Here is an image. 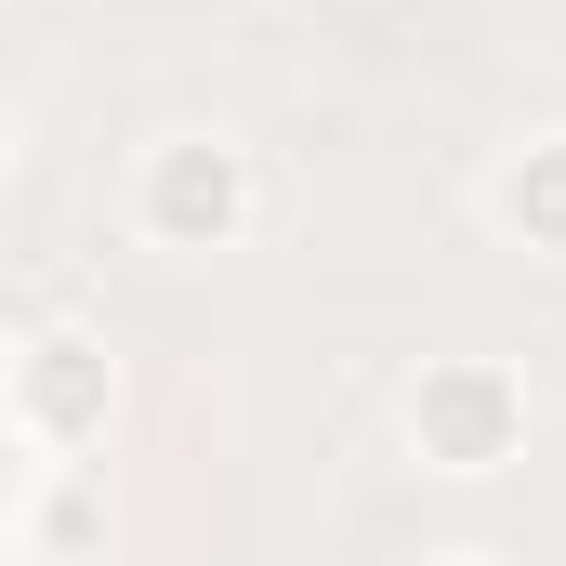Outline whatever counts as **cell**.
I'll return each instance as SVG.
<instances>
[{
	"instance_id": "1",
	"label": "cell",
	"mask_w": 566,
	"mask_h": 566,
	"mask_svg": "<svg viewBox=\"0 0 566 566\" xmlns=\"http://www.w3.org/2000/svg\"><path fill=\"white\" fill-rule=\"evenodd\" d=\"M119 211H133L145 251L211 264V251H238V238L264 224V158H251L238 133H211V119H171V133H145V145H133Z\"/></svg>"
},
{
	"instance_id": "2",
	"label": "cell",
	"mask_w": 566,
	"mask_h": 566,
	"mask_svg": "<svg viewBox=\"0 0 566 566\" xmlns=\"http://www.w3.org/2000/svg\"><path fill=\"white\" fill-rule=\"evenodd\" d=\"M396 434H409V461H422V474L488 488V474H514V461H527L541 396H527V369H514V356H422V369H409V396H396Z\"/></svg>"
},
{
	"instance_id": "3",
	"label": "cell",
	"mask_w": 566,
	"mask_h": 566,
	"mask_svg": "<svg viewBox=\"0 0 566 566\" xmlns=\"http://www.w3.org/2000/svg\"><path fill=\"white\" fill-rule=\"evenodd\" d=\"M106 409H119L106 343L66 329V316H27V329H13V448H27V461H66V448L106 434Z\"/></svg>"
},
{
	"instance_id": "4",
	"label": "cell",
	"mask_w": 566,
	"mask_h": 566,
	"mask_svg": "<svg viewBox=\"0 0 566 566\" xmlns=\"http://www.w3.org/2000/svg\"><path fill=\"white\" fill-rule=\"evenodd\" d=\"M474 211H488V238H514V251L566 264V133H514L501 158H488Z\"/></svg>"
},
{
	"instance_id": "5",
	"label": "cell",
	"mask_w": 566,
	"mask_h": 566,
	"mask_svg": "<svg viewBox=\"0 0 566 566\" xmlns=\"http://www.w3.org/2000/svg\"><path fill=\"white\" fill-rule=\"evenodd\" d=\"M434 566H514V554H488V541H461V554H434Z\"/></svg>"
}]
</instances>
